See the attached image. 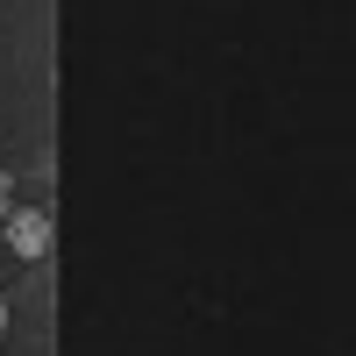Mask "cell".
<instances>
[{
    "instance_id": "1",
    "label": "cell",
    "mask_w": 356,
    "mask_h": 356,
    "mask_svg": "<svg viewBox=\"0 0 356 356\" xmlns=\"http://www.w3.org/2000/svg\"><path fill=\"white\" fill-rule=\"evenodd\" d=\"M0 235H8V250L22 264H43L50 257V207H15V214L0 221Z\"/></svg>"
},
{
    "instance_id": "2",
    "label": "cell",
    "mask_w": 356,
    "mask_h": 356,
    "mask_svg": "<svg viewBox=\"0 0 356 356\" xmlns=\"http://www.w3.org/2000/svg\"><path fill=\"white\" fill-rule=\"evenodd\" d=\"M8 214H15V171L0 164V221H8Z\"/></svg>"
},
{
    "instance_id": "3",
    "label": "cell",
    "mask_w": 356,
    "mask_h": 356,
    "mask_svg": "<svg viewBox=\"0 0 356 356\" xmlns=\"http://www.w3.org/2000/svg\"><path fill=\"white\" fill-rule=\"evenodd\" d=\"M0 342H8V300H0Z\"/></svg>"
}]
</instances>
